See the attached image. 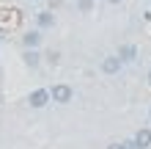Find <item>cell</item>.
Masks as SVG:
<instances>
[{
  "mask_svg": "<svg viewBox=\"0 0 151 149\" xmlns=\"http://www.w3.org/2000/svg\"><path fill=\"white\" fill-rule=\"evenodd\" d=\"M148 116H151V110H148Z\"/></svg>",
  "mask_w": 151,
  "mask_h": 149,
  "instance_id": "16",
  "label": "cell"
},
{
  "mask_svg": "<svg viewBox=\"0 0 151 149\" xmlns=\"http://www.w3.org/2000/svg\"><path fill=\"white\" fill-rule=\"evenodd\" d=\"M50 97H52V102H58V105H69L74 100V89L66 86V83H55L50 89Z\"/></svg>",
  "mask_w": 151,
  "mask_h": 149,
  "instance_id": "1",
  "label": "cell"
},
{
  "mask_svg": "<svg viewBox=\"0 0 151 149\" xmlns=\"http://www.w3.org/2000/svg\"><path fill=\"white\" fill-rule=\"evenodd\" d=\"M36 28H39V31L55 28V14H52V11H39V14H36Z\"/></svg>",
  "mask_w": 151,
  "mask_h": 149,
  "instance_id": "5",
  "label": "cell"
},
{
  "mask_svg": "<svg viewBox=\"0 0 151 149\" xmlns=\"http://www.w3.org/2000/svg\"><path fill=\"white\" fill-rule=\"evenodd\" d=\"M99 69H102V75H118L121 69H124V61L118 58V52H115V55H104L102 58V64H99Z\"/></svg>",
  "mask_w": 151,
  "mask_h": 149,
  "instance_id": "3",
  "label": "cell"
},
{
  "mask_svg": "<svg viewBox=\"0 0 151 149\" xmlns=\"http://www.w3.org/2000/svg\"><path fill=\"white\" fill-rule=\"evenodd\" d=\"M28 3H41V0H28Z\"/></svg>",
  "mask_w": 151,
  "mask_h": 149,
  "instance_id": "15",
  "label": "cell"
},
{
  "mask_svg": "<svg viewBox=\"0 0 151 149\" xmlns=\"http://www.w3.org/2000/svg\"><path fill=\"white\" fill-rule=\"evenodd\" d=\"M47 58H50V64H58V61H60V55H58V52H50Z\"/></svg>",
  "mask_w": 151,
  "mask_h": 149,
  "instance_id": "11",
  "label": "cell"
},
{
  "mask_svg": "<svg viewBox=\"0 0 151 149\" xmlns=\"http://www.w3.org/2000/svg\"><path fill=\"white\" fill-rule=\"evenodd\" d=\"M104 149H124V144H121V141H115V144H107Z\"/></svg>",
  "mask_w": 151,
  "mask_h": 149,
  "instance_id": "12",
  "label": "cell"
},
{
  "mask_svg": "<svg viewBox=\"0 0 151 149\" xmlns=\"http://www.w3.org/2000/svg\"><path fill=\"white\" fill-rule=\"evenodd\" d=\"M146 80H148V86H151V69H148V75H146Z\"/></svg>",
  "mask_w": 151,
  "mask_h": 149,
  "instance_id": "14",
  "label": "cell"
},
{
  "mask_svg": "<svg viewBox=\"0 0 151 149\" xmlns=\"http://www.w3.org/2000/svg\"><path fill=\"white\" fill-rule=\"evenodd\" d=\"M132 138H135L137 149H148V146H151V127H140Z\"/></svg>",
  "mask_w": 151,
  "mask_h": 149,
  "instance_id": "6",
  "label": "cell"
},
{
  "mask_svg": "<svg viewBox=\"0 0 151 149\" xmlns=\"http://www.w3.org/2000/svg\"><path fill=\"white\" fill-rule=\"evenodd\" d=\"M22 61H25V66L36 69V66L41 64V52H39V50H25V52H22Z\"/></svg>",
  "mask_w": 151,
  "mask_h": 149,
  "instance_id": "8",
  "label": "cell"
},
{
  "mask_svg": "<svg viewBox=\"0 0 151 149\" xmlns=\"http://www.w3.org/2000/svg\"><path fill=\"white\" fill-rule=\"evenodd\" d=\"M124 144V149H137V144H135V138H127V141H121Z\"/></svg>",
  "mask_w": 151,
  "mask_h": 149,
  "instance_id": "10",
  "label": "cell"
},
{
  "mask_svg": "<svg viewBox=\"0 0 151 149\" xmlns=\"http://www.w3.org/2000/svg\"><path fill=\"white\" fill-rule=\"evenodd\" d=\"M41 41H44L41 31H39V28H33V31H25V36H22V47H25V50H39V47H41Z\"/></svg>",
  "mask_w": 151,
  "mask_h": 149,
  "instance_id": "4",
  "label": "cell"
},
{
  "mask_svg": "<svg viewBox=\"0 0 151 149\" xmlns=\"http://www.w3.org/2000/svg\"><path fill=\"white\" fill-rule=\"evenodd\" d=\"M118 58L124 61V64L137 61V47H135V44H121V47H118Z\"/></svg>",
  "mask_w": 151,
  "mask_h": 149,
  "instance_id": "7",
  "label": "cell"
},
{
  "mask_svg": "<svg viewBox=\"0 0 151 149\" xmlns=\"http://www.w3.org/2000/svg\"><path fill=\"white\" fill-rule=\"evenodd\" d=\"M74 6H77V11H80V14H91L96 3H93V0H77Z\"/></svg>",
  "mask_w": 151,
  "mask_h": 149,
  "instance_id": "9",
  "label": "cell"
},
{
  "mask_svg": "<svg viewBox=\"0 0 151 149\" xmlns=\"http://www.w3.org/2000/svg\"><path fill=\"white\" fill-rule=\"evenodd\" d=\"M107 3H110V6H118V3H124V0H107Z\"/></svg>",
  "mask_w": 151,
  "mask_h": 149,
  "instance_id": "13",
  "label": "cell"
},
{
  "mask_svg": "<svg viewBox=\"0 0 151 149\" xmlns=\"http://www.w3.org/2000/svg\"><path fill=\"white\" fill-rule=\"evenodd\" d=\"M50 102H52V97H50V89H33V91L28 94V105H30L33 110L47 108Z\"/></svg>",
  "mask_w": 151,
  "mask_h": 149,
  "instance_id": "2",
  "label": "cell"
}]
</instances>
